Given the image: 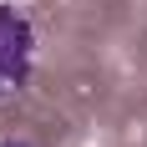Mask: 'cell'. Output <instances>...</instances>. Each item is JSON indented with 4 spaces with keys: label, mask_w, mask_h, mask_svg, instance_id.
Masks as SVG:
<instances>
[{
    "label": "cell",
    "mask_w": 147,
    "mask_h": 147,
    "mask_svg": "<svg viewBox=\"0 0 147 147\" xmlns=\"http://www.w3.org/2000/svg\"><path fill=\"white\" fill-rule=\"evenodd\" d=\"M30 66H36V30H30L26 10L0 0V102L30 81Z\"/></svg>",
    "instance_id": "1"
},
{
    "label": "cell",
    "mask_w": 147,
    "mask_h": 147,
    "mask_svg": "<svg viewBox=\"0 0 147 147\" xmlns=\"http://www.w3.org/2000/svg\"><path fill=\"white\" fill-rule=\"evenodd\" d=\"M5 147H30V142H5Z\"/></svg>",
    "instance_id": "2"
}]
</instances>
